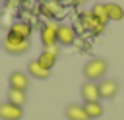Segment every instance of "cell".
Instances as JSON below:
<instances>
[{
    "label": "cell",
    "mask_w": 124,
    "mask_h": 120,
    "mask_svg": "<svg viewBox=\"0 0 124 120\" xmlns=\"http://www.w3.org/2000/svg\"><path fill=\"white\" fill-rule=\"evenodd\" d=\"M25 101H27L25 91H19V89H8V103L17 105V106H23Z\"/></svg>",
    "instance_id": "obj_16"
},
{
    "label": "cell",
    "mask_w": 124,
    "mask_h": 120,
    "mask_svg": "<svg viewBox=\"0 0 124 120\" xmlns=\"http://www.w3.org/2000/svg\"><path fill=\"white\" fill-rule=\"evenodd\" d=\"M66 118L68 120H89L83 105H78V103H72L66 106Z\"/></svg>",
    "instance_id": "obj_8"
},
{
    "label": "cell",
    "mask_w": 124,
    "mask_h": 120,
    "mask_svg": "<svg viewBox=\"0 0 124 120\" xmlns=\"http://www.w3.org/2000/svg\"><path fill=\"white\" fill-rule=\"evenodd\" d=\"M41 43L45 45V48L58 45V23L48 21L43 29H41Z\"/></svg>",
    "instance_id": "obj_3"
},
{
    "label": "cell",
    "mask_w": 124,
    "mask_h": 120,
    "mask_svg": "<svg viewBox=\"0 0 124 120\" xmlns=\"http://www.w3.org/2000/svg\"><path fill=\"white\" fill-rule=\"evenodd\" d=\"M31 23H27V21H16L12 27H10V33H14V35H17V37H21V39H29L31 37Z\"/></svg>",
    "instance_id": "obj_11"
},
{
    "label": "cell",
    "mask_w": 124,
    "mask_h": 120,
    "mask_svg": "<svg viewBox=\"0 0 124 120\" xmlns=\"http://www.w3.org/2000/svg\"><path fill=\"white\" fill-rule=\"evenodd\" d=\"M45 10H46L52 17H58V15H60V12H62V8H60V4H58V2H48V4L45 6Z\"/></svg>",
    "instance_id": "obj_18"
},
{
    "label": "cell",
    "mask_w": 124,
    "mask_h": 120,
    "mask_svg": "<svg viewBox=\"0 0 124 120\" xmlns=\"http://www.w3.org/2000/svg\"><path fill=\"white\" fill-rule=\"evenodd\" d=\"M8 81H10V89H19V91H25L27 87H29V75L25 74V72H12L10 74V77H8Z\"/></svg>",
    "instance_id": "obj_7"
},
{
    "label": "cell",
    "mask_w": 124,
    "mask_h": 120,
    "mask_svg": "<svg viewBox=\"0 0 124 120\" xmlns=\"http://www.w3.org/2000/svg\"><path fill=\"white\" fill-rule=\"evenodd\" d=\"M107 70H108V66L103 58H91L83 68V75L87 77V81H97V79L105 77Z\"/></svg>",
    "instance_id": "obj_1"
},
{
    "label": "cell",
    "mask_w": 124,
    "mask_h": 120,
    "mask_svg": "<svg viewBox=\"0 0 124 120\" xmlns=\"http://www.w3.org/2000/svg\"><path fill=\"white\" fill-rule=\"evenodd\" d=\"M29 46H31L29 39H21V37H17L14 33H8L6 39H4V48L10 54H23V52L29 50Z\"/></svg>",
    "instance_id": "obj_2"
},
{
    "label": "cell",
    "mask_w": 124,
    "mask_h": 120,
    "mask_svg": "<svg viewBox=\"0 0 124 120\" xmlns=\"http://www.w3.org/2000/svg\"><path fill=\"white\" fill-rule=\"evenodd\" d=\"M91 14L103 23V25H107L108 23V14H107V4H95L93 6V10H91Z\"/></svg>",
    "instance_id": "obj_17"
},
{
    "label": "cell",
    "mask_w": 124,
    "mask_h": 120,
    "mask_svg": "<svg viewBox=\"0 0 124 120\" xmlns=\"http://www.w3.org/2000/svg\"><path fill=\"white\" fill-rule=\"evenodd\" d=\"M107 14H108V21H120V19H124V8L120 4L108 2L107 4Z\"/></svg>",
    "instance_id": "obj_13"
},
{
    "label": "cell",
    "mask_w": 124,
    "mask_h": 120,
    "mask_svg": "<svg viewBox=\"0 0 124 120\" xmlns=\"http://www.w3.org/2000/svg\"><path fill=\"white\" fill-rule=\"evenodd\" d=\"M74 41H76V29L72 25H58V43L68 46Z\"/></svg>",
    "instance_id": "obj_9"
},
{
    "label": "cell",
    "mask_w": 124,
    "mask_h": 120,
    "mask_svg": "<svg viewBox=\"0 0 124 120\" xmlns=\"http://www.w3.org/2000/svg\"><path fill=\"white\" fill-rule=\"evenodd\" d=\"M56 54H52V52H48V50H43L41 54H39V58H37V62L43 66V68H46V70H52L54 68V64H56Z\"/></svg>",
    "instance_id": "obj_15"
},
{
    "label": "cell",
    "mask_w": 124,
    "mask_h": 120,
    "mask_svg": "<svg viewBox=\"0 0 124 120\" xmlns=\"http://www.w3.org/2000/svg\"><path fill=\"white\" fill-rule=\"evenodd\" d=\"M120 91V83L112 77H105L101 79L99 83V93H101V99H114Z\"/></svg>",
    "instance_id": "obj_4"
},
{
    "label": "cell",
    "mask_w": 124,
    "mask_h": 120,
    "mask_svg": "<svg viewBox=\"0 0 124 120\" xmlns=\"http://www.w3.org/2000/svg\"><path fill=\"white\" fill-rule=\"evenodd\" d=\"M0 2H4V0H0Z\"/></svg>",
    "instance_id": "obj_21"
},
{
    "label": "cell",
    "mask_w": 124,
    "mask_h": 120,
    "mask_svg": "<svg viewBox=\"0 0 124 120\" xmlns=\"http://www.w3.org/2000/svg\"><path fill=\"white\" fill-rule=\"evenodd\" d=\"M23 118V108L17 105H12L8 101L0 103V120H21Z\"/></svg>",
    "instance_id": "obj_5"
},
{
    "label": "cell",
    "mask_w": 124,
    "mask_h": 120,
    "mask_svg": "<svg viewBox=\"0 0 124 120\" xmlns=\"http://www.w3.org/2000/svg\"><path fill=\"white\" fill-rule=\"evenodd\" d=\"M83 108H85L89 120H95V118H101V116H103V105H101V101L83 103Z\"/></svg>",
    "instance_id": "obj_12"
},
{
    "label": "cell",
    "mask_w": 124,
    "mask_h": 120,
    "mask_svg": "<svg viewBox=\"0 0 124 120\" xmlns=\"http://www.w3.org/2000/svg\"><path fill=\"white\" fill-rule=\"evenodd\" d=\"M81 97L85 103H93V101H101V93H99V83L97 81H85L81 85Z\"/></svg>",
    "instance_id": "obj_6"
},
{
    "label": "cell",
    "mask_w": 124,
    "mask_h": 120,
    "mask_svg": "<svg viewBox=\"0 0 124 120\" xmlns=\"http://www.w3.org/2000/svg\"><path fill=\"white\" fill-rule=\"evenodd\" d=\"M76 2H78V4H83V2H87V0H76Z\"/></svg>",
    "instance_id": "obj_20"
},
{
    "label": "cell",
    "mask_w": 124,
    "mask_h": 120,
    "mask_svg": "<svg viewBox=\"0 0 124 120\" xmlns=\"http://www.w3.org/2000/svg\"><path fill=\"white\" fill-rule=\"evenodd\" d=\"M27 72H29V75H31V77H37V79H46V77H50V70L43 68V66H41L37 60L29 62V66H27Z\"/></svg>",
    "instance_id": "obj_10"
},
{
    "label": "cell",
    "mask_w": 124,
    "mask_h": 120,
    "mask_svg": "<svg viewBox=\"0 0 124 120\" xmlns=\"http://www.w3.org/2000/svg\"><path fill=\"white\" fill-rule=\"evenodd\" d=\"M74 2H76V0H74Z\"/></svg>",
    "instance_id": "obj_22"
},
{
    "label": "cell",
    "mask_w": 124,
    "mask_h": 120,
    "mask_svg": "<svg viewBox=\"0 0 124 120\" xmlns=\"http://www.w3.org/2000/svg\"><path fill=\"white\" fill-rule=\"evenodd\" d=\"M83 23H85V27H87V29H91L93 33H101V31L105 29V25H103V23H101V21H99L91 12L83 15Z\"/></svg>",
    "instance_id": "obj_14"
},
{
    "label": "cell",
    "mask_w": 124,
    "mask_h": 120,
    "mask_svg": "<svg viewBox=\"0 0 124 120\" xmlns=\"http://www.w3.org/2000/svg\"><path fill=\"white\" fill-rule=\"evenodd\" d=\"M45 50H48V52H52V54L58 56V46H56V45H52V46H48V48H45Z\"/></svg>",
    "instance_id": "obj_19"
}]
</instances>
